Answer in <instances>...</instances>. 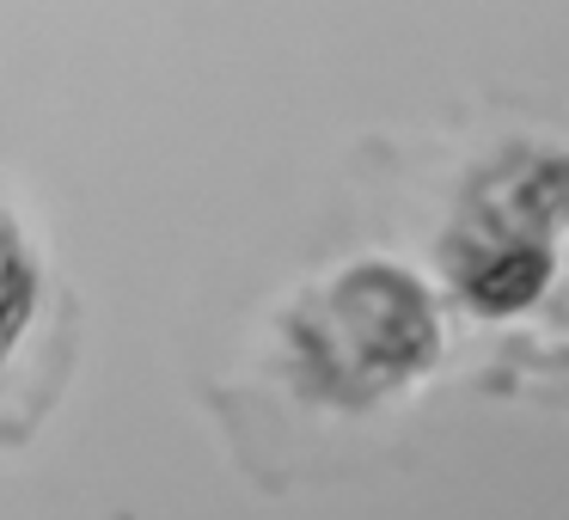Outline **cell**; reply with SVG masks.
Segmentation results:
<instances>
[{"label": "cell", "instance_id": "cell-1", "mask_svg": "<svg viewBox=\"0 0 569 520\" xmlns=\"http://www.w3.org/2000/svg\"><path fill=\"white\" fill-rule=\"evenodd\" d=\"M441 319L429 294L392 263H361L300 300L282 331V373L300 398L331 410H368L435 368Z\"/></svg>", "mask_w": 569, "mask_h": 520}, {"label": "cell", "instance_id": "cell-2", "mask_svg": "<svg viewBox=\"0 0 569 520\" xmlns=\"http://www.w3.org/2000/svg\"><path fill=\"white\" fill-rule=\"evenodd\" d=\"M569 221V160L527 153L483 178L466 221L453 227L447 270L483 319H502L539 300L551 276V227Z\"/></svg>", "mask_w": 569, "mask_h": 520}, {"label": "cell", "instance_id": "cell-3", "mask_svg": "<svg viewBox=\"0 0 569 520\" xmlns=\"http://www.w3.org/2000/svg\"><path fill=\"white\" fill-rule=\"evenodd\" d=\"M38 282L43 276H38V258H31L26 233L0 214V368L19 349L26 324L38 319Z\"/></svg>", "mask_w": 569, "mask_h": 520}]
</instances>
